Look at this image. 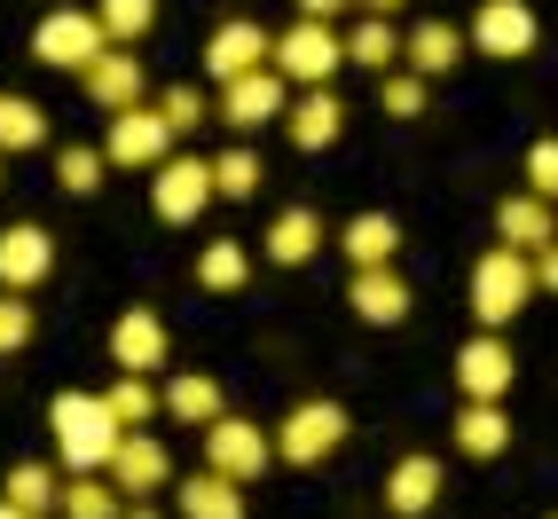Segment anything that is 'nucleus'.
Instances as JSON below:
<instances>
[{
  "label": "nucleus",
  "instance_id": "nucleus-27",
  "mask_svg": "<svg viewBox=\"0 0 558 519\" xmlns=\"http://www.w3.org/2000/svg\"><path fill=\"white\" fill-rule=\"evenodd\" d=\"M166 418L205 433V425L220 418V378H205V370H181V378H166Z\"/></svg>",
  "mask_w": 558,
  "mask_h": 519
},
{
  "label": "nucleus",
  "instance_id": "nucleus-32",
  "mask_svg": "<svg viewBox=\"0 0 558 519\" xmlns=\"http://www.w3.org/2000/svg\"><path fill=\"white\" fill-rule=\"evenodd\" d=\"M95 16L110 32V48H142L150 24H158V0H95Z\"/></svg>",
  "mask_w": 558,
  "mask_h": 519
},
{
  "label": "nucleus",
  "instance_id": "nucleus-22",
  "mask_svg": "<svg viewBox=\"0 0 558 519\" xmlns=\"http://www.w3.org/2000/svg\"><path fill=\"white\" fill-rule=\"evenodd\" d=\"M401 63H409V71H425V80H440V71H457V63H464V32H457V24H440V16L409 24Z\"/></svg>",
  "mask_w": 558,
  "mask_h": 519
},
{
  "label": "nucleus",
  "instance_id": "nucleus-16",
  "mask_svg": "<svg viewBox=\"0 0 558 519\" xmlns=\"http://www.w3.org/2000/svg\"><path fill=\"white\" fill-rule=\"evenodd\" d=\"M283 134L300 142V150H330V142L347 134V102L330 95V87H300L291 110H283Z\"/></svg>",
  "mask_w": 558,
  "mask_h": 519
},
{
  "label": "nucleus",
  "instance_id": "nucleus-31",
  "mask_svg": "<svg viewBox=\"0 0 558 519\" xmlns=\"http://www.w3.org/2000/svg\"><path fill=\"white\" fill-rule=\"evenodd\" d=\"M197 283H205V291H244V283H252V252H244L236 237H213V244L197 252Z\"/></svg>",
  "mask_w": 558,
  "mask_h": 519
},
{
  "label": "nucleus",
  "instance_id": "nucleus-44",
  "mask_svg": "<svg viewBox=\"0 0 558 519\" xmlns=\"http://www.w3.org/2000/svg\"><path fill=\"white\" fill-rule=\"evenodd\" d=\"M0 519H32V511H16V504H9V496H0Z\"/></svg>",
  "mask_w": 558,
  "mask_h": 519
},
{
  "label": "nucleus",
  "instance_id": "nucleus-5",
  "mask_svg": "<svg viewBox=\"0 0 558 519\" xmlns=\"http://www.w3.org/2000/svg\"><path fill=\"white\" fill-rule=\"evenodd\" d=\"M102 158H110V166H134V173L166 166V158H173V126H166V110H158V102H126V110H110Z\"/></svg>",
  "mask_w": 558,
  "mask_h": 519
},
{
  "label": "nucleus",
  "instance_id": "nucleus-35",
  "mask_svg": "<svg viewBox=\"0 0 558 519\" xmlns=\"http://www.w3.org/2000/svg\"><path fill=\"white\" fill-rule=\"evenodd\" d=\"M110 410H119L126 425H150V410H166V394H150L142 370H119V378H110Z\"/></svg>",
  "mask_w": 558,
  "mask_h": 519
},
{
  "label": "nucleus",
  "instance_id": "nucleus-29",
  "mask_svg": "<svg viewBox=\"0 0 558 519\" xmlns=\"http://www.w3.org/2000/svg\"><path fill=\"white\" fill-rule=\"evenodd\" d=\"M40 142H48V110L32 95H0V150L24 158V150H40Z\"/></svg>",
  "mask_w": 558,
  "mask_h": 519
},
{
  "label": "nucleus",
  "instance_id": "nucleus-24",
  "mask_svg": "<svg viewBox=\"0 0 558 519\" xmlns=\"http://www.w3.org/2000/svg\"><path fill=\"white\" fill-rule=\"evenodd\" d=\"M181 519H244V480H229V472H197V480H181Z\"/></svg>",
  "mask_w": 558,
  "mask_h": 519
},
{
  "label": "nucleus",
  "instance_id": "nucleus-21",
  "mask_svg": "<svg viewBox=\"0 0 558 519\" xmlns=\"http://www.w3.org/2000/svg\"><path fill=\"white\" fill-rule=\"evenodd\" d=\"M315 252H323V213L315 205H283L268 220V260H276V268H307Z\"/></svg>",
  "mask_w": 558,
  "mask_h": 519
},
{
  "label": "nucleus",
  "instance_id": "nucleus-9",
  "mask_svg": "<svg viewBox=\"0 0 558 519\" xmlns=\"http://www.w3.org/2000/svg\"><path fill=\"white\" fill-rule=\"evenodd\" d=\"M543 40V24L527 0H480V16H472V56H496V63H519V56H535Z\"/></svg>",
  "mask_w": 558,
  "mask_h": 519
},
{
  "label": "nucleus",
  "instance_id": "nucleus-30",
  "mask_svg": "<svg viewBox=\"0 0 558 519\" xmlns=\"http://www.w3.org/2000/svg\"><path fill=\"white\" fill-rule=\"evenodd\" d=\"M0 496H9L16 511H32V519H48V511H63V480L48 464H16L9 480H0Z\"/></svg>",
  "mask_w": 558,
  "mask_h": 519
},
{
  "label": "nucleus",
  "instance_id": "nucleus-10",
  "mask_svg": "<svg viewBox=\"0 0 558 519\" xmlns=\"http://www.w3.org/2000/svg\"><path fill=\"white\" fill-rule=\"evenodd\" d=\"M291 110V80L276 63H259V71H244V80H229L220 87V119H229L236 134H252V126H276Z\"/></svg>",
  "mask_w": 558,
  "mask_h": 519
},
{
  "label": "nucleus",
  "instance_id": "nucleus-2",
  "mask_svg": "<svg viewBox=\"0 0 558 519\" xmlns=\"http://www.w3.org/2000/svg\"><path fill=\"white\" fill-rule=\"evenodd\" d=\"M527 300H535V252L488 244V252L472 260V315H480V330L519 323V315H527Z\"/></svg>",
  "mask_w": 558,
  "mask_h": 519
},
{
  "label": "nucleus",
  "instance_id": "nucleus-7",
  "mask_svg": "<svg viewBox=\"0 0 558 519\" xmlns=\"http://www.w3.org/2000/svg\"><path fill=\"white\" fill-rule=\"evenodd\" d=\"M220 190H213V158H166V166H150V205H158V220L166 229H190V220L213 205Z\"/></svg>",
  "mask_w": 558,
  "mask_h": 519
},
{
  "label": "nucleus",
  "instance_id": "nucleus-40",
  "mask_svg": "<svg viewBox=\"0 0 558 519\" xmlns=\"http://www.w3.org/2000/svg\"><path fill=\"white\" fill-rule=\"evenodd\" d=\"M347 9H362V0H300V16H323V24H339Z\"/></svg>",
  "mask_w": 558,
  "mask_h": 519
},
{
  "label": "nucleus",
  "instance_id": "nucleus-18",
  "mask_svg": "<svg viewBox=\"0 0 558 519\" xmlns=\"http://www.w3.org/2000/svg\"><path fill=\"white\" fill-rule=\"evenodd\" d=\"M80 87H87L95 110H126V102H142V56H134V48H102V56L80 71Z\"/></svg>",
  "mask_w": 558,
  "mask_h": 519
},
{
  "label": "nucleus",
  "instance_id": "nucleus-46",
  "mask_svg": "<svg viewBox=\"0 0 558 519\" xmlns=\"http://www.w3.org/2000/svg\"><path fill=\"white\" fill-rule=\"evenodd\" d=\"M550 519H558V511H550Z\"/></svg>",
  "mask_w": 558,
  "mask_h": 519
},
{
  "label": "nucleus",
  "instance_id": "nucleus-1",
  "mask_svg": "<svg viewBox=\"0 0 558 519\" xmlns=\"http://www.w3.org/2000/svg\"><path fill=\"white\" fill-rule=\"evenodd\" d=\"M48 433H56L63 472H110V457H119V440L134 425L110 410V394H56L48 401Z\"/></svg>",
  "mask_w": 558,
  "mask_h": 519
},
{
  "label": "nucleus",
  "instance_id": "nucleus-36",
  "mask_svg": "<svg viewBox=\"0 0 558 519\" xmlns=\"http://www.w3.org/2000/svg\"><path fill=\"white\" fill-rule=\"evenodd\" d=\"M213 190H220V197H252V190H259V158H252V150H220V158H213Z\"/></svg>",
  "mask_w": 558,
  "mask_h": 519
},
{
  "label": "nucleus",
  "instance_id": "nucleus-37",
  "mask_svg": "<svg viewBox=\"0 0 558 519\" xmlns=\"http://www.w3.org/2000/svg\"><path fill=\"white\" fill-rule=\"evenodd\" d=\"M32 330H40V315L24 307V291H0V354H24Z\"/></svg>",
  "mask_w": 558,
  "mask_h": 519
},
{
  "label": "nucleus",
  "instance_id": "nucleus-34",
  "mask_svg": "<svg viewBox=\"0 0 558 519\" xmlns=\"http://www.w3.org/2000/svg\"><path fill=\"white\" fill-rule=\"evenodd\" d=\"M378 102H386V119H425V102H433V87H425V71H409V63H393L386 80H378Z\"/></svg>",
  "mask_w": 558,
  "mask_h": 519
},
{
  "label": "nucleus",
  "instance_id": "nucleus-15",
  "mask_svg": "<svg viewBox=\"0 0 558 519\" xmlns=\"http://www.w3.org/2000/svg\"><path fill=\"white\" fill-rule=\"evenodd\" d=\"M166 315L158 307H126L119 323H110V362L119 370H142V378H150V370H166Z\"/></svg>",
  "mask_w": 558,
  "mask_h": 519
},
{
  "label": "nucleus",
  "instance_id": "nucleus-25",
  "mask_svg": "<svg viewBox=\"0 0 558 519\" xmlns=\"http://www.w3.org/2000/svg\"><path fill=\"white\" fill-rule=\"evenodd\" d=\"M339 252L354 260V268H386V260L401 252V220L393 213H354L339 229Z\"/></svg>",
  "mask_w": 558,
  "mask_h": 519
},
{
  "label": "nucleus",
  "instance_id": "nucleus-13",
  "mask_svg": "<svg viewBox=\"0 0 558 519\" xmlns=\"http://www.w3.org/2000/svg\"><path fill=\"white\" fill-rule=\"evenodd\" d=\"M48 268H56V237L40 220H9V229H0V291L48 283Z\"/></svg>",
  "mask_w": 558,
  "mask_h": 519
},
{
  "label": "nucleus",
  "instance_id": "nucleus-39",
  "mask_svg": "<svg viewBox=\"0 0 558 519\" xmlns=\"http://www.w3.org/2000/svg\"><path fill=\"white\" fill-rule=\"evenodd\" d=\"M527 190L558 205V142H527Z\"/></svg>",
  "mask_w": 558,
  "mask_h": 519
},
{
  "label": "nucleus",
  "instance_id": "nucleus-43",
  "mask_svg": "<svg viewBox=\"0 0 558 519\" xmlns=\"http://www.w3.org/2000/svg\"><path fill=\"white\" fill-rule=\"evenodd\" d=\"M362 16H401V0H362Z\"/></svg>",
  "mask_w": 558,
  "mask_h": 519
},
{
  "label": "nucleus",
  "instance_id": "nucleus-20",
  "mask_svg": "<svg viewBox=\"0 0 558 519\" xmlns=\"http://www.w3.org/2000/svg\"><path fill=\"white\" fill-rule=\"evenodd\" d=\"M433 504H440V457L409 449V457L386 472V511H393V519H425Z\"/></svg>",
  "mask_w": 558,
  "mask_h": 519
},
{
  "label": "nucleus",
  "instance_id": "nucleus-42",
  "mask_svg": "<svg viewBox=\"0 0 558 519\" xmlns=\"http://www.w3.org/2000/svg\"><path fill=\"white\" fill-rule=\"evenodd\" d=\"M119 519H166V511H158L150 496H126V511H119Z\"/></svg>",
  "mask_w": 558,
  "mask_h": 519
},
{
  "label": "nucleus",
  "instance_id": "nucleus-6",
  "mask_svg": "<svg viewBox=\"0 0 558 519\" xmlns=\"http://www.w3.org/2000/svg\"><path fill=\"white\" fill-rule=\"evenodd\" d=\"M197 440H205V464H213V472H229V480H259V472L276 464V433H268V425H252V418H229V410H220Z\"/></svg>",
  "mask_w": 558,
  "mask_h": 519
},
{
  "label": "nucleus",
  "instance_id": "nucleus-14",
  "mask_svg": "<svg viewBox=\"0 0 558 519\" xmlns=\"http://www.w3.org/2000/svg\"><path fill=\"white\" fill-rule=\"evenodd\" d=\"M110 480H119L126 496H158V488H173V449H166L150 425H134L119 440V457H110Z\"/></svg>",
  "mask_w": 558,
  "mask_h": 519
},
{
  "label": "nucleus",
  "instance_id": "nucleus-23",
  "mask_svg": "<svg viewBox=\"0 0 558 519\" xmlns=\"http://www.w3.org/2000/svg\"><path fill=\"white\" fill-rule=\"evenodd\" d=\"M457 449H464L472 464H488V457L511 449V418H504V401H464V410H457Z\"/></svg>",
  "mask_w": 558,
  "mask_h": 519
},
{
  "label": "nucleus",
  "instance_id": "nucleus-12",
  "mask_svg": "<svg viewBox=\"0 0 558 519\" xmlns=\"http://www.w3.org/2000/svg\"><path fill=\"white\" fill-rule=\"evenodd\" d=\"M276 56V40L259 32L252 16H229V24H213V40H205V71H213V87H229V80H244V71H259Z\"/></svg>",
  "mask_w": 558,
  "mask_h": 519
},
{
  "label": "nucleus",
  "instance_id": "nucleus-28",
  "mask_svg": "<svg viewBox=\"0 0 558 519\" xmlns=\"http://www.w3.org/2000/svg\"><path fill=\"white\" fill-rule=\"evenodd\" d=\"M347 63H362V71H386L401 63V32H393V16H362L354 32H347Z\"/></svg>",
  "mask_w": 558,
  "mask_h": 519
},
{
  "label": "nucleus",
  "instance_id": "nucleus-38",
  "mask_svg": "<svg viewBox=\"0 0 558 519\" xmlns=\"http://www.w3.org/2000/svg\"><path fill=\"white\" fill-rule=\"evenodd\" d=\"M158 110H166V126H173V134H190V126H205V119H213V110H205V87H166V95H158Z\"/></svg>",
  "mask_w": 558,
  "mask_h": 519
},
{
  "label": "nucleus",
  "instance_id": "nucleus-8",
  "mask_svg": "<svg viewBox=\"0 0 558 519\" xmlns=\"http://www.w3.org/2000/svg\"><path fill=\"white\" fill-rule=\"evenodd\" d=\"M347 410L339 401H300L283 425H276V457L283 464H323V457H339V440H347Z\"/></svg>",
  "mask_w": 558,
  "mask_h": 519
},
{
  "label": "nucleus",
  "instance_id": "nucleus-41",
  "mask_svg": "<svg viewBox=\"0 0 558 519\" xmlns=\"http://www.w3.org/2000/svg\"><path fill=\"white\" fill-rule=\"evenodd\" d=\"M535 291H558V244L535 252Z\"/></svg>",
  "mask_w": 558,
  "mask_h": 519
},
{
  "label": "nucleus",
  "instance_id": "nucleus-17",
  "mask_svg": "<svg viewBox=\"0 0 558 519\" xmlns=\"http://www.w3.org/2000/svg\"><path fill=\"white\" fill-rule=\"evenodd\" d=\"M347 307H354L362 323H378V330L409 323V283H401V268H393V260H386V268H354V283H347Z\"/></svg>",
  "mask_w": 558,
  "mask_h": 519
},
{
  "label": "nucleus",
  "instance_id": "nucleus-45",
  "mask_svg": "<svg viewBox=\"0 0 558 519\" xmlns=\"http://www.w3.org/2000/svg\"><path fill=\"white\" fill-rule=\"evenodd\" d=\"M0 166H9V150H0Z\"/></svg>",
  "mask_w": 558,
  "mask_h": 519
},
{
  "label": "nucleus",
  "instance_id": "nucleus-26",
  "mask_svg": "<svg viewBox=\"0 0 558 519\" xmlns=\"http://www.w3.org/2000/svg\"><path fill=\"white\" fill-rule=\"evenodd\" d=\"M126 488L110 472H63V519H119Z\"/></svg>",
  "mask_w": 558,
  "mask_h": 519
},
{
  "label": "nucleus",
  "instance_id": "nucleus-3",
  "mask_svg": "<svg viewBox=\"0 0 558 519\" xmlns=\"http://www.w3.org/2000/svg\"><path fill=\"white\" fill-rule=\"evenodd\" d=\"M291 87H330L339 80V63H347V40H339V24H323V16H300V24H283L276 32V56H268Z\"/></svg>",
  "mask_w": 558,
  "mask_h": 519
},
{
  "label": "nucleus",
  "instance_id": "nucleus-11",
  "mask_svg": "<svg viewBox=\"0 0 558 519\" xmlns=\"http://www.w3.org/2000/svg\"><path fill=\"white\" fill-rule=\"evenodd\" d=\"M519 378V354L504 347V330H480V339L457 347V394L464 401H504Z\"/></svg>",
  "mask_w": 558,
  "mask_h": 519
},
{
  "label": "nucleus",
  "instance_id": "nucleus-19",
  "mask_svg": "<svg viewBox=\"0 0 558 519\" xmlns=\"http://www.w3.org/2000/svg\"><path fill=\"white\" fill-rule=\"evenodd\" d=\"M496 244H519V252L558 244V205H550V197H535V190L504 197V205H496Z\"/></svg>",
  "mask_w": 558,
  "mask_h": 519
},
{
  "label": "nucleus",
  "instance_id": "nucleus-4",
  "mask_svg": "<svg viewBox=\"0 0 558 519\" xmlns=\"http://www.w3.org/2000/svg\"><path fill=\"white\" fill-rule=\"evenodd\" d=\"M102 48H110V32H102L95 9H48L40 24H32V56H40L48 71H87Z\"/></svg>",
  "mask_w": 558,
  "mask_h": 519
},
{
  "label": "nucleus",
  "instance_id": "nucleus-33",
  "mask_svg": "<svg viewBox=\"0 0 558 519\" xmlns=\"http://www.w3.org/2000/svg\"><path fill=\"white\" fill-rule=\"evenodd\" d=\"M102 173H110V158L87 150V142L56 150V190H63V197H95V190H102Z\"/></svg>",
  "mask_w": 558,
  "mask_h": 519
}]
</instances>
